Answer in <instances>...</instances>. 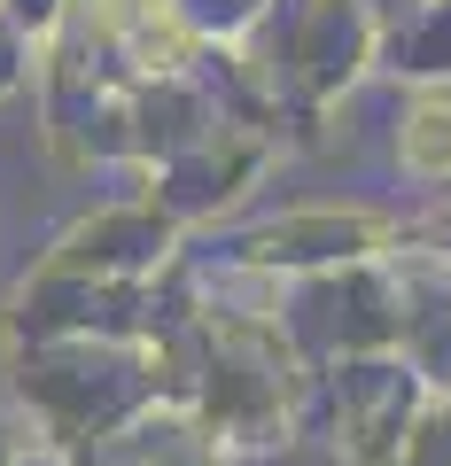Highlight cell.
I'll list each match as a JSON object with an SVG mask.
<instances>
[{
	"instance_id": "cell-4",
	"label": "cell",
	"mask_w": 451,
	"mask_h": 466,
	"mask_svg": "<svg viewBox=\"0 0 451 466\" xmlns=\"http://www.w3.org/2000/svg\"><path fill=\"white\" fill-rule=\"evenodd\" d=\"M133 466H218V451L195 420H149L133 428Z\"/></svg>"
},
{
	"instance_id": "cell-3",
	"label": "cell",
	"mask_w": 451,
	"mask_h": 466,
	"mask_svg": "<svg viewBox=\"0 0 451 466\" xmlns=\"http://www.w3.org/2000/svg\"><path fill=\"white\" fill-rule=\"evenodd\" d=\"M405 164L420 179H451V86H428L405 116Z\"/></svg>"
},
{
	"instance_id": "cell-1",
	"label": "cell",
	"mask_w": 451,
	"mask_h": 466,
	"mask_svg": "<svg viewBox=\"0 0 451 466\" xmlns=\"http://www.w3.org/2000/svg\"><path fill=\"white\" fill-rule=\"evenodd\" d=\"M241 249L257 265H296V272H334V265H374L389 249V218H366V210H303V218H281V226L250 233Z\"/></svg>"
},
{
	"instance_id": "cell-2",
	"label": "cell",
	"mask_w": 451,
	"mask_h": 466,
	"mask_svg": "<svg viewBox=\"0 0 451 466\" xmlns=\"http://www.w3.org/2000/svg\"><path fill=\"white\" fill-rule=\"evenodd\" d=\"M382 55L389 70H405V78H451V0H420L405 24H389L382 32Z\"/></svg>"
}]
</instances>
